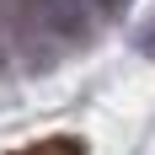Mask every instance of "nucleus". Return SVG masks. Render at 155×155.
Wrapping results in <instances>:
<instances>
[{"label":"nucleus","instance_id":"f257e3e1","mask_svg":"<svg viewBox=\"0 0 155 155\" xmlns=\"http://www.w3.org/2000/svg\"><path fill=\"white\" fill-rule=\"evenodd\" d=\"M16 155H86V144L80 139H43V144H27V150H16Z\"/></svg>","mask_w":155,"mask_h":155},{"label":"nucleus","instance_id":"f03ea898","mask_svg":"<svg viewBox=\"0 0 155 155\" xmlns=\"http://www.w3.org/2000/svg\"><path fill=\"white\" fill-rule=\"evenodd\" d=\"M139 48H144V54H150V59H155V16H150V21H144V27H139Z\"/></svg>","mask_w":155,"mask_h":155},{"label":"nucleus","instance_id":"7ed1b4c3","mask_svg":"<svg viewBox=\"0 0 155 155\" xmlns=\"http://www.w3.org/2000/svg\"><path fill=\"white\" fill-rule=\"evenodd\" d=\"M86 5H91V11H96V16H112V11H123L128 0H86Z\"/></svg>","mask_w":155,"mask_h":155}]
</instances>
